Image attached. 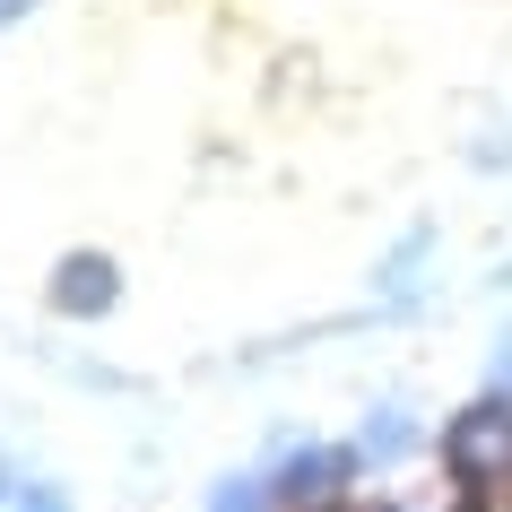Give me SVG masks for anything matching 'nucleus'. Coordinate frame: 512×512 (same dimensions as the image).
Here are the masks:
<instances>
[{"label": "nucleus", "instance_id": "obj_1", "mask_svg": "<svg viewBox=\"0 0 512 512\" xmlns=\"http://www.w3.org/2000/svg\"><path fill=\"white\" fill-rule=\"evenodd\" d=\"M443 469H452V486H478V495H504L512 486V400L504 391L469 400L443 426Z\"/></svg>", "mask_w": 512, "mask_h": 512}, {"label": "nucleus", "instance_id": "obj_2", "mask_svg": "<svg viewBox=\"0 0 512 512\" xmlns=\"http://www.w3.org/2000/svg\"><path fill=\"white\" fill-rule=\"evenodd\" d=\"M365 452H339V443H304V452H287L270 469V504L278 512H339L348 504V478Z\"/></svg>", "mask_w": 512, "mask_h": 512}, {"label": "nucleus", "instance_id": "obj_3", "mask_svg": "<svg viewBox=\"0 0 512 512\" xmlns=\"http://www.w3.org/2000/svg\"><path fill=\"white\" fill-rule=\"evenodd\" d=\"M113 296H122V270H113L105 252H70L53 270V304L70 313V322H96V313H113Z\"/></svg>", "mask_w": 512, "mask_h": 512}, {"label": "nucleus", "instance_id": "obj_4", "mask_svg": "<svg viewBox=\"0 0 512 512\" xmlns=\"http://www.w3.org/2000/svg\"><path fill=\"white\" fill-rule=\"evenodd\" d=\"M408 443H417V434H408V417H400V408H382V417H365V443H356V452L374 460V469H391Z\"/></svg>", "mask_w": 512, "mask_h": 512}, {"label": "nucleus", "instance_id": "obj_5", "mask_svg": "<svg viewBox=\"0 0 512 512\" xmlns=\"http://www.w3.org/2000/svg\"><path fill=\"white\" fill-rule=\"evenodd\" d=\"M209 512H278V504H270V478H226V486L209 495Z\"/></svg>", "mask_w": 512, "mask_h": 512}, {"label": "nucleus", "instance_id": "obj_6", "mask_svg": "<svg viewBox=\"0 0 512 512\" xmlns=\"http://www.w3.org/2000/svg\"><path fill=\"white\" fill-rule=\"evenodd\" d=\"M9 512H70V495H61L53 478H27V486H18V504H9Z\"/></svg>", "mask_w": 512, "mask_h": 512}, {"label": "nucleus", "instance_id": "obj_7", "mask_svg": "<svg viewBox=\"0 0 512 512\" xmlns=\"http://www.w3.org/2000/svg\"><path fill=\"white\" fill-rule=\"evenodd\" d=\"M495 391H512V339L495 348Z\"/></svg>", "mask_w": 512, "mask_h": 512}, {"label": "nucleus", "instance_id": "obj_8", "mask_svg": "<svg viewBox=\"0 0 512 512\" xmlns=\"http://www.w3.org/2000/svg\"><path fill=\"white\" fill-rule=\"evenodd\" d=\"M18 9H35V0H0V27H9V18H18Z\"/></svg>", "mask_w": 512, "mask_h": 512}]
</instances>
